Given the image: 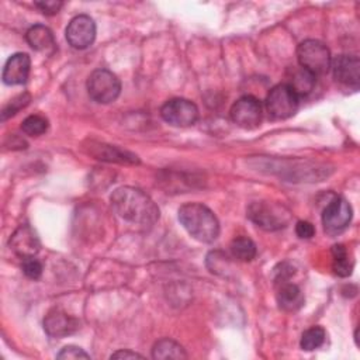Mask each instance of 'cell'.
<instances>
[{"label":"cell","mask_w":360,"mask_h":360,"mask_svg":"<svg viewBox=\"0 0 360 360\" xmlns=\"http://www.w3.org/2000/svg\"><path fill=\"white\" fill-rule=\"evenodd\" d=\"M111 204L122 219L135 225L150 226L159 219V208L155 201L136 187L124 186L114 190Z\"/></svg>","instance_id":"6da1fadb"},{"label":"cell","mask_w":360,"mask_h":360,"mask_svg":"<svg viewBox=\"0 0 360 360\" xmlns=\"http://www.w3.org/2000/svg\"><path fill=\"white\" fill-rule=\"evenodd\" d=\"M179 221L197 240L214 242L219 235V222L214 212L204 204L187 202L179 208Z\"/></svg>","instance_id":"7a4b0ae2"},{"label":"cell","mask_w":360,"mask_h":360,"mask_svg":"<svg viewBox=\"0 0 360 360\" xmlns=\"http://www.w3.org/2000/svg\"><path fill=\"white\" fill-rule=\"evenodd\" d=\"M300 68L308 70L315 77L325 75L330 69V52L328 46L316 39H305L297 48Z\"/></svg>","instance_id":"3957f363"},{"label":"cell","mask_w":360,"mask_h":360,"mask_svg":"<svg viewBox=\"0 0 360 360\" xmlns=\"http://www.w3.org/2000/svg\"><path fill=\"white\" fill-rule=\"evenodd\" d=\"M300 104V97L287 84L280 83L274 86L266 97V110L273 120H287L292 117Z\"/></svg>","instance_id":"277c9868"},{"label":"cell","mask_w":360,"mask_h":360,"mask_svg":"<svg viewBox=\"0 0 360 360\" xmlns=\"http://www.w3.org/2000/svg\"><path fill=\"white\" fill-rule=\"evenodd\" d=\"M87 91L94 101L108 104L120 96L121 83L112 72L97 69L87 79Z\"/></svg>","instance_id":"5b68a950"},{"label":"cell","mask_w":360,"mask_h":360,"mask_svg":"<svg viewBox=\"0 0 360 360\" xmlns=\"http://www.w3.org/2000/svg\"><path fill=\"white\" fill-rule=\"evenodd\" d=\"M160 115L167 124L186 128L197 122L198 108L187 98H172L162 105Z\"/></svg>","instance_id":"8992f818"},{"label":"cell","mask_w":360,"mask_h":360,"mask_svg":"<svg viewBox=\"0 0 360 360\" xmlns=\"http://www.w3.org/2000/svg\"><path fill=\"white\" fill-rule=\"evenodd\" d=\"M352 207L343 197H335L323 210L322 224L328 235L335 236L343 232L352 221Z\"/></svg>","instance_id":"52a82bcc"},{"label":"cell","mask_w":360,"mask_h":360,"mask_svg":"<svg viewBox=\"0 0 360 360\" xmlns=\"http://www.w3.org/2000/svg\"><path fill=\"white\" fill-rule=\"evenodd\" d=\"M231 120L240 128L253 129L262 122L263 110L260 101L253 96H243L231 107Z\"/></svg>","instance_id":"ba28073f"},{"label":"cell","mask_w":360,"mask_h":360,"mask_svg":"<svg viewBox=\"0 0 360 360\" xmlns=\"http://www.w3.org/2000/svg\"><path fill=\"white\" fill-rule=\"evenodd\" d=\"M248 217L257 226L267 231L280 229L287 222V215H284L278 207L264 201L252 202L248 208Z\"/></svg>","instance_id":"9c48e42d"},{"label":"cell","mask_w":360,"mask_h":360,"mask_svg":"<svg viewBox=\"0 0 360 360\" xmlns=\"http://www.w3.org/2000/svg\"><path fill=\"white\" fill-rule=\"evenodd\" d=\"M96 22L86 14L76 15L66 27V39L76 49H84L94 42Z\"/></svg>","instance_id":"30bf717a"},{"label":"cell","mask_w":360,"mask_h":360,"mask_svg":"<svg viewBox=\"0 0 360 360\" xmlns=\"http://www.w3.org/2000/svg\"><path fill=\"white\" fill-rule=\"evenodd\" d=\"M333 76L342 84L357 89L360 83V60L356 55H339L330 62Z\"/></svg>","instance_id":"8fae6325"},{"label":"cell","mask_w":360,"mask_h":360,"mask_svg":"<svg viewBox=\"0 0 360 360\" xmlns=\"http://www.w3.org/2000/svg\"><path fill=\"white\" fill-rule=\"evenodd\" d=\"M44 329L52 338H65L79 329V321L65 311L53 308L44 319Z\"/></svg>","instance_id":"7c38bea8"},{"label":"cell","mask_w":360,"mask_h":360,"mask_svg":"<svg viewBox=\"0 0 360 360\" xmlns=\"http://www.w3.org/2000/svg\"><path fill=\"white\" fill-rule=\"evenodd\" d=\"M10 248L22 259L34 257L41 248L39 238L28 225H21L10 238Z\"/></svg>","instance_id":"4fadbf2b"},{"label":"cell","mask_w":360,"mask_h":360,"mask_svg":"<svg viewBox=\"0 0 360 360\" xmlns=\"http://www.w3.org/2000/svg\"><path fill=\"white\" fill-rule=\"evenodd\" d=\"M31 68V59L27 53L18 52L11 55L3 69V82L10 86L22 84L27 82Z\"/></svg>","instance_id":"5bb4252c"},{"label":"cell","mask_w":360,"mask_h":360,"mask_svg":"<svg viewBox=\"0 0 360 360\" xmlns=\"http://www.w3.org/2000/svg\"><path fill=\"white\" fill-rule=\"evenodd\" d=\"M89 153L91 156H94L96 159L105 160V162H117V163H138L139 162L136 155H134L128 150H122L117 146L97 143V142H90Z\"/></svg>","instance_id":"9a60e30c"},{"label":"cell","mask_w":360,"mask_h":360,"mask_svg":"<svg viewBox=\"0 0 360 360\" xmlns=\"http://www.w3.org/2000/svg\"><path fill=\"white\" fill-rule=\"evenodd\" d=\"M25 39L28 45L38 52L52 53L55 51L53 34L48 27L42 24H35L30 27L28 31L25 32Z\"/></svg>","instance_id":"2e32d148"},{"label":"cell","mask_w":360,"mask_h":360,"mask_svg":"<svg viewBox=\"0 0 360 360\" xmlns=\"http://www.w3.org/2000/svg\"><path fill=\"white\" fill-rule=\"evenodd\" d=\"M277 302L281 309L292 312L304 305V295L298 285L291 283H283L277 292Z\"/></svg>","instance_id":"e0dca14e"},{"label":"cell","mask_w":360,"mask_h":360,"mask_svg":"<svg viewBox=\"0 0 360 360\" xmlns=\"http://www.w3.org/2000/svg\"><path fill=\"white\" fill-rule=\"evenodd\" d=\"M152 357L153 359H186L187 354L184 349L172 339H160L155 343L152 349Z\"/></svg>","instance_id":"ac0fdd59"},{"label":"cell","mask_w":360,"mask_h":360,"mask_svg":"<svg viewBox=\"0 0 360 360\" xmlns=\"http://www.w3.org/2000/svg\"><path fill=\"white\" fill-rule=\"evenodd\" d=\"M298 97H304L309 94L315 84V76L309 73L308 70L300 68L292 72V76L290 79V83H287Z\"/></svg>","instance_id":"d6986e66"},{"label":"cell","mask_w":360,"mask_h":360,"mask_svg":"<svg viewBox=\"0 0 360 360\" xmlns=\"http://www.w3.org/2000/svg\"><path fill=\"white\" fill-rule=\"evenodd\" d=\"M231 253L235 259L240 260V262H250L255 259L256 253H257V249H256V245L255 242L248 238V236H239V238H235L232 242H231Z\"/></svg>","instance_id":"ffe728a7"},{"label":"cell","mask_w":360,"mask_h":360,"mask_svg":"<svg viewBox=\"0 0 360 360\" xmlns=\"http://www.w3.org/2000/svg\"><path fill=\"white\" fill-rule=\"evenodd\" d=\"M332 257H333V263H332L333 271L340 277L350 276L353 263L347 255L346 248L342 243L332 246Z\"/></svg>","instance_id":"44dd1931"},{"label":"cell","mask_w":360,"mask_h":360,"mask_svg":"<svg viewBox=\"0 0 360 360\" xmlns=\"http://www.w3.org/2000/svg\"><path fill=\"white\" fill-rule=\"evenodd\" d=\"M325 338H326V332H325L323 328L312 326V328L307 329L302 333L300 346L305 352H312V350H315V349H318V347H321L323 345Z\"/></svg>","instance_id":"7402d4cb"},{"label":"cell","mask_w":360,"mask_h":360,"mask_svg":"<svg viewBox=\"0 0 360 360\" xmlns=\"http://www.w3.org/2000/svg\"><path fill=\"white\" fill-rule=\"evenodd\" d=\"M21 129H22L24 134H27L30 136L42 135L48 129V120L45 117H41V115H37V114L30 115L22 121Z\"/></svg>","instance_id":"603a6c76"},{"label":"cell","mask_w":360,"mask_h":360,"mask_svg":"<svg viewBox=\"0 0 360 360\" xmlns=\"http://www.w3.org/2000/svg\"><path fill=\"white\" fill-rule=\"evenodd\" d=\"M22 271L28 278L37 280L42 274V264L35 257H27L22 262Z\"/></svg>","instance_id":"cb8c5ba5"},{"label":"cell","mask_w":360,"mask_h":360,"mask_svg":"<svg viewBox=\"0 0 360 360\" xmlns=\"http://www.w3.org/2000/svg\"><path fill=\"white\" fill-rule=\"evenodd\" d=\"M30 98H31V97H30L27 93L20 94V96H17L15 98H13L11 103L3 110V120H6V118L10 117V115H14L20 108L25 107V105L28 104Z\"/></svg>","instance_id":"d4e9b609"},{"label":"cell","mask_w":360,"mask_h":360,"mask_svg":"<svg viewBox=\"0 0 360 360\" xmlns=\"http://www.w3.org/2000/svg\"><path fill=\"white\" fill-rule=\"evenodd\" d=\"M58 359H66V360H76V359H90V356L77 346H65L58 354Z\"/></svg>","instance_id":"484cf974"},{"label":"cell","mask_w":360,"mask_h":360,"mask_svg":"<svg viewBox=\"0 0 360 360\" xmlns=\"http://www.w3.org/2000/svg\"><path fill=\"white\" fill-rule=\"evenodd\" d=\"M35 6H37L44 14H46V15H53V14H56V13L62 8L63 3H62V1H55V0H46V1H37Z\"/></svg>","instance_id":"4316f807"},{"label":"cell","mask_w":360,"mask_h":360,"mask_svg":"<svg viewBox=\"0 0 360 360\" xmlns=\"http://www.w3.org/2000/svg\"><path fill=\"white\" fill-rule=\"evenodd\" d=\"M295 233L301 238V239H309L314 236L315 233V228L311 222L308 221H298L295 225Z\"/></svg>","instance_id":"83f0119b"},{"label":"cell","mask_w":360,"mask_h":360,"mask_svg":"<svg viewBox=\"0 0 360 360\" xmlns=\"http://www.w3.org/2000/svg\"><path fill=\"white\" fill-rule=\"evenodd\" d=\"M136 357L142 359V354L131 352V350H118L111 354V359H136Z\"/></svg>","instance_id":"f1b7e54d"}]
</instances>
